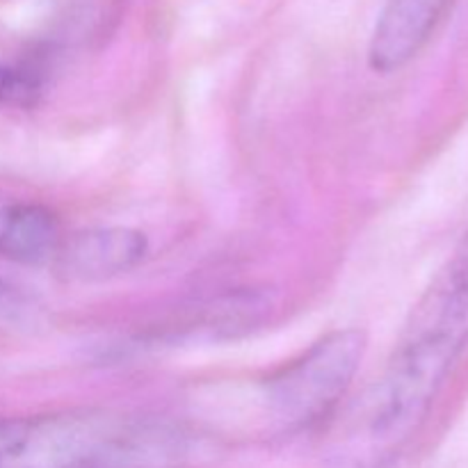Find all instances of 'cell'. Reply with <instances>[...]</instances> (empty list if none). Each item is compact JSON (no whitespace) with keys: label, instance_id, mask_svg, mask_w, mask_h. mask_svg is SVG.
Returning a JSON list of instances; mask_svg holds the SVG:
<instances>
[{"label":"cell","instance_id":"obj_1","mask_svg":"<svg viewBox=\"0 0 468 468\" xmlns=\"http://www.w3.org/2000/svg\"><path fill=\"white\" fill-rule=\"evenodd\" d=\"M468 347V233L411 311L400 341L366 398L352 460L378 468L423 428Z\"/></svg>","mask_w":468,"mask_h":468},{"label":"cell","instance_id":"obj_2","mask_svg":"<svg viewBox=\"0 0 468 468\" xmlns=\"http://www.w3.org/2000/svg\"><path fill=\"white\" fill-rule=\"evenodd\" d=\"M213 455L204 432L155 411L80 407L0 416V468H192Z\"/></svg>","mask_w":468,"mask_h":468},{"label":"cell","instance_id":"obj_3","mask_svg":"<svg viewBox=\"0 0 468 468\" xmlns=\"http://www.w3.org/2000/svg\"><path fill=\"white\" fill-rule=\"evenodd\" d=\"M364 352L361 329H334L320 336L263 379L261 396L268 419L283 432L323 423L350 391Z\"/></svg>","mask_w":468,"mask_h":468},{"label":"cell","instance_id":"obj_4","mask_svg":"<svg viewBox=\"0 0 468 468\" xmlns=\"http://www.w3.org/2000/svg\"><path fill=\"white\" fill-rule=\"evenodd\" d=\"M149 256V238L131 227H94L64 236L55 268L78 282H103L119 277Z\"/></svg>","mask_w":468,"mask_h":468},{"label":"cell","instance_id":"obj_5","mask_svg":"<svg viewBox=\"0 0 468 468\" xmlns=\"http://www.w3.org/2000/svg\"><path fill=\"white\" fill-rule=\"evenodd\" d=\"M451 0H384L368 46L375 73H396L428 46Z\"/></svg>","mask_w":468,"mask_h":468},{"label":"cell","instance_id":"obj_6","mask_svg":"<svg viewBox=\"0 0 468 468\" xmlns=\"http://www.w3.org/2000/svg\"><path fill=\"white\" fill-rule=\"evenodd\" d=\"M64 236L50 208L30 201L0 206V256L21 265H53Z\"/></svg>","mask_w":468,"mask_h":468},{"label":"cell","instance_id":"obj_7","mask_svg":"<svg viewBox=\"0 0 468 468\" xmlns=\"http://www.w3.org/2000/svg\"><path fill=\"white\" fill-rule=\"evenodd\" d=\"M44 87V71L37 62H7L0 58V105L27 108Z\"/></svg>","mask_w":468,"mask_h":468},{"label":"cell","instance_id":"obj_8","mask_svg":"<svg viewBox=\"0 0 468 468\" xmlns=\"http://www.w3.org/2000/svg\"><path fill=\"white\" fill-rule=\"evenodd\" d=\"M41 311L21 288L0 277V329L30 332L39 324Z\"/></svg>","mask_w":468,"mask_h":468}]
</instances>
